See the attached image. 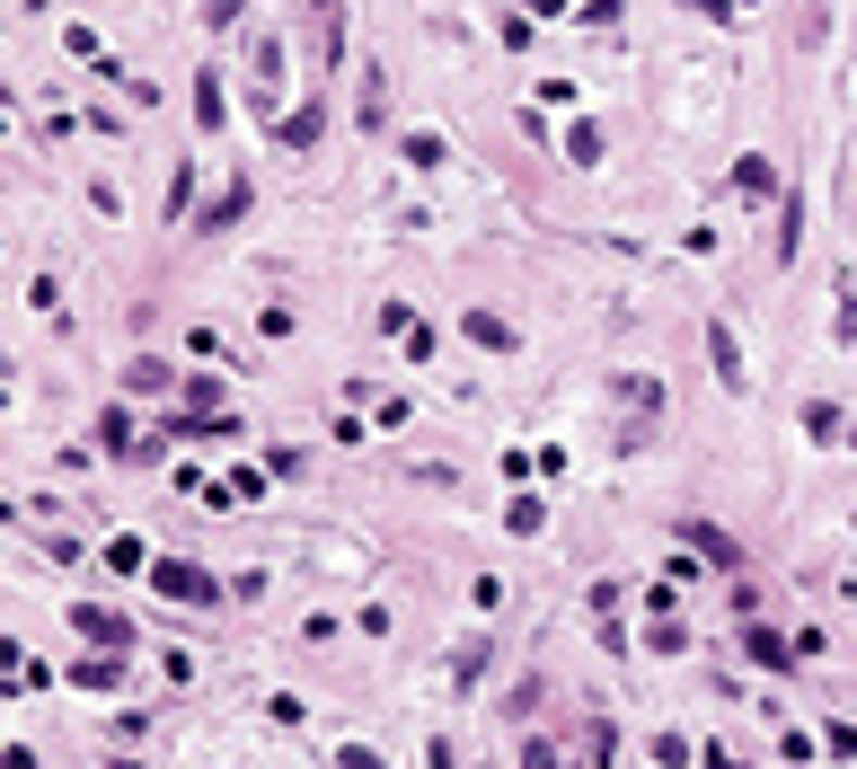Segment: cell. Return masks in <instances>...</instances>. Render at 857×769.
<instances>
[{
  "instance_id": "2",
  "label": "cell",
  "mask_w": 857,
  "mask_h": 769,
  "mask_svg": "<svg viewBox=\"0 0 857 769\" xmlns=\"http://www.w3.org/2000/svg\"><path fill=\"white\" fill-rule=\"evenodd\" d=\"M831 752H848V760H857V726H840V734H831Z\"/></svg>"
},
{
  "instance_id": "1",
  "label": "cell",
  "mask_w": 857,
  "mask_h": 769,
  "mask_svg": "<svg viewBox=\"0 0 857 769\" xmlns=\"http://www.w3.org/2000/svg\"><path fill=\"white\" fill-rule=\"evenodd\" d=\"M151 584H160V593H177V602H213V584H204V575H186V566H160Z\"/></svg>"
}]
</instances>
